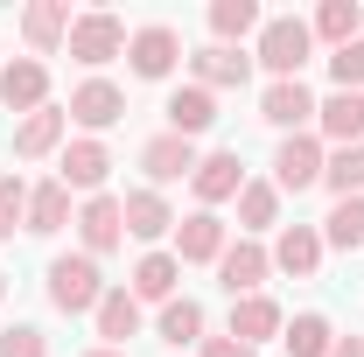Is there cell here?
<instances>
[{
  "label": "cell",
  "instance_id": "obj_1",
  "mask_svg": "<svg viewBox=\"0 0 364 357\" xmlns=\"http://www.w3.org/2000/svg\"><path fill=\"white\" fill-rule=\"evenodd\" d=\"M105 302V273L91 252H63V260H49V309L56 315H91Z\"/></svg>",
  "mask_w": 364,
  "mask_h": 357
},
{
  "label": "cell",
  "instance_id": "obj_2",
  "mask_svg": "<svg viewBox=\"0 0 364 357\" xmlns=\"http://www.w3.org/2000/svg\"><path fill=\"white\" fill-rule=\"evenodd\" d=\"M309 56H316L309 21H301V14H267V28H259V43H252V63H267L273 78H301Z\"/></svg>",
  "mask_w": 364,
  "mask_h": 357
},
{
  "label": "cell",
  "instance_id": "obj_3",
  "mask_svg": "<svg viewBox=\"0 0 364 357\" xmlns=\"http://www.w3.org/2000/svg\"><path fill=\"white\" fill-rule=\"evenodd\" d=\"M182 56H189V49H182V36L168 28V21H147V28L127 36V70L147 78V85H168V78L182 70Z\"/></svg>",
  "mask_w": 364,
  "mask_h": 357
},
{
  "label": "cell",
  "instance_id": "obj_4",
  "mask_svg": "<svg viewBox=\"0 0 364 357\" xmlns=\"http://www.w3.org/2000/svg\"><path fill=\"white\" fill-rule=\"evenodd\" d=\"M63 49H70L85 70H105L112 56H127V21H119L112 7H91V14L70 21V43H63Z\"/></svg>",
  "mask_w": 364,
  "mask_h": 357
},
{
  "label": "cell",
  "instance_id": "obj_5",
  "mask_svg": "<svg viewBox=\"0 0 364 357\" xmlns=\"http://www.w3.org/2000/svg\"><path fill=\"white\" fill-rule=\"evenodd\" d=\"M105 176H112V147L105 140H63V154H56V182L70 189V196H105Z\"/></svg>",
  "mask_w": 364,
  "mask_h": 357
},
{
  "label": "cell",
  "instance_id": "obj_6",
  "mask_svg": "<svg viewBox=\"0 0 364 357\" xmlns=\"http://www.w3.org/2000/svg\"><path fill=\"white\" fill-rule=\"evenodd\" d=\"M322 161H329V147H322L316 134H280V147H273V189H280V196L316 189V182H322Z\"/></svg>",
  "mask_w": 364,
  "mask_h": 357
},
{
  "label": "cell",
  "instance_id": "obj_7",
  "mask_svg": "<svg viewBox=\"0 0 364 357\" xmlns=\"http://www.w3.org/2000/svg\"><path fill=\"white\" fill-rule=\"evenodd\" d=\"M225 245H231V224L218 211H189V218H176V245L168 252H176L182 267H218Z\"/></svg>",
  "mask_w": 364,
  "mask_h": 357
},
{
  "label": "cell",
  "instance_id": "obj_8",
  "mask_svg": "<svg viewBox=\"0 0 364 357\" xmlns=\"http://www.w3.org/2000/svg\"><path fill=\"white\" fill-rule=\"evenodd\" d=\"M189 85H203V91H245V85H252V49H225V43L189 49Z\"/></svg>",
  "mask_w": 364,
  "mask_h": 357
},
{
  "label": "cell",
  "instance_id": "obj_9",
  "mask_svg": "<svg viewBox=\"0 0 364 357\" xmlns=\"http://www.w3.org/2000/svg\"><path fill=\"white\" fill-rule=\"evenodd\" d=\"M63 112H70V127H85V134L98 140L105 127H119V119H127V91L112 85V78H85V85L70 91V105H63Z\"/></svg>",
  "mask_w": 364,
  "mask_h": 357
},
{
  "label": "cell",
  "instance_id": "obj_10",
  "mask_svg": "<svg viewBox=\"0 0 364 357\" xmlns=\"http://www.w3.org/2000/svg\"><path fill=\"white\" fill-rule=\"evenodd\" d=\"M259 119L280 127V134H309V127H316V91L301 85V78H273V85L259 91Z\"/></svg>",
  "mask_w": 364,
  "mask_h": 357
},
{
  "label": "cell",
  "instance_id": "obj_11",
  "mask_svg": "<svg viewBox=\"0 0 364 357\" xmlns=\"http://www.w3.org/2000/svg\"><path fill=\"white\" fill-rule=\"evenodd\" d=\"M70 224H77V238H85L91 260H105V252L127 245V211H119V196H85Z\"/></svg>",
  "mask_w": 364,
  "mask_h": 357
},
{
  "label": "cell",
  "instance_id": "obj_12",
  "mask_svg": "<svg viewBox=\"0 0 364 357\" xmlns=\"http://www.w3.org/2000/svg\"><path fill=\"white\" fill-rule=\"evenodd\" d=\"M196 161H203V154H196V140L168 134V127H161V134H154L147 147H140V169H147V189H168V182H189V176H196Z\"/></svg>",
  "mask_w": 364,
  "mask_h": 357
},
{
  "label": "cell",
  "instance_id": "obj_13",
  "mask_svg": "<svg viewBox=\"0 0 364 357\" xmlns=\"http://www.w3.org/2000/svg\"><path fill=\"white\" fill-rule=\"evenodd\" d=\"M189 189H196V211H218V203H238V189H245V161H238L231 147H218V154H203V161H196Z\"/></svg>",
  "mask_w": 364,
  "mask_h": 357
},
{
  "label": "cell",
  "instance_id": "obj_14",
  "mask_svg": "<svg viewBox=\"0 0 364 357\" xmlns=\"http://www.w3.org/2000/svg\"><path fill=\"white\" fill-rule=\"evenodd\" d=\"M267 273H273V252L259 245V238H231L225 260H218V280H225L231 302H238V294H259V287H267Z\"/></svg>",
  "mask_w": 364,
  "mask_h": 357
},
{
  "label": "cell",
  "instance_id": "obj_15",
  "mask_svg": "<svg viewBox=\"0 0 364 357\" xmlns=\"http://www.w3.org/2000/svg\"><path fill=\"white\" fill-rule=\"evenodd\" d=\"M70 0H36V7H21V43H28V56L43 63V56H56V49L70 43Z\"/></svg>",
  "mask_w": 364,
  "mask_h": 357
},
{
  "label": "cell",
  "instance_id": "obj_16",
  "mask_svg": "<svg viewBox=\"0 0 364 357\" xmlns=\"http://www.w3.org/2000/svg\"><path fill=\"white\" fill-rule=\"evenodd\" d=\"M0 105L7 112H43L49 105V63H36V56H14V63H0Z\"/></svg>",
  "mask_w": 364,
  "mask_h": 357
},
{
  "label": "cell",
  "instance_id": "obj_17",
  "mask_svg": "<svg viewBox=\"0 0 364 357\" xmlns=\"http://www.w3.org/2000/svg\"><path fill=\"white\" fill-rule=\"evenodd\" d=\"M322 224H280L273 238V273H294V280H316L322 273Z\"/></svg>",
  "mask_w": 364,
  "mask_h": 357
},
{
  "label": "cell",
  "instance_id": "obj_18",
  "mask_svg": "<svg viewBox=\"0 0 364 357\" xmlns=\"http://www.w3.org/2000/svg\"><path fill=\"white\" fill-rule=\"evenodd\" d=\"M316 140L364 147V91H329V98H316Z\"/></svg>",
  "mask_w": 364,
  "mask_h": 357
},
{
  "label": "cell",
  "instance_id": "obj_19",
  "mask_svg": "<svg viewBox=\"0 0 364 357\" xmlns=\"http://www.w3.org/2000/svg\"><path fill=\"white\" fill-rule=\"evenodd\" d=\"M91 329H98V343L105 351H127L140 336V302H134V287H105V302L91 309Z\"/></svg>",
  "mask_w": 364,
  "mask_h": 357
},
{
  "label": "cell",
  "instance_id": "obj_20",
  "mask_svg": "<svg viewBox=\"0 0 364 357\" xmlns=\"http://www.w3.org/2000/svg\"><path fill=\"white\" fill-rule=\"evenodd\" d=\"M161 119H168V134H182V140L210 134V127H218V91L176 85V91H168V105H161Z\"/></svg>",
  "mask_w": 364,
  "mask_h": 357
},
{
  "label": "cell",
  "instance_id": "obj_21",
  "mask_svg": "<svg viewBox=\"0 0 364 357\" xmlns=\"http://www.w3.org/2000/svg\"><path fill=\"white\" fill-rule=\"evenodd\" d=\"M119 211H127V238H140V245H161V238L176 231V211H168L161 189H127Z\"/></svg>",
  "mask_w": 364,
  "mask_h": 357
},
{
  "label": "cell",
  "instance_id": "obj_22",
  "mask_svg": "<svg viewBox=\"0 0 364 357\" xmlns=\"http://www.w3.org/2000/svg\"><path fill=\"white\" fill-rule=\"evenodd\" d=\"M63 134H70V112L63 105H43L14 127V154L21 161H43V154H63Z\"/></svg>",
  "mask_w": 364,
  "mask_h": 357
},
{
  "label": "cell",
  "instance_id": "obj_23",
  "mask_svg": "<svg viewBox=\"0 0 364 357\" xmlns=\"http://www.w3.org/2000/svg\"><path fill=\"white\" fill-rule=\"evenodd\" d=\"M280 329H287V315H280L273 294H238V302H231V329H225V336H238V343H252V351H259V343L280 336Z\"/></svg>",
  "mask_w": 364,
  "mask_h": 357
},
{
  "label": "cell",
  "instance_id": "obj_24",
  "mask_svg": "<svg viewBox=\"0 0 364 357\" xmlns=\"http://www.w3.org/2000/svg\"><path fill=\"white\" fill-rule=\"evenodd\" d=\"M127 287H134V302H176V287H182V260L154 245V252H140V267H134V280H127Z\"/></svg>",
  "mask_w": 364,
  "mask_h": 357
},
{
  "label": "cell",
  "instance_id": "obj_25",
  "mask_svg": "<svg viewBox=\"0 0 364 357\" xmlns=\"http://www.w3.org/2000/svg\"><path fill=\"white\" fill-rule=\"evenodd\" d=\"M154 336H161L168 351H196V343H203V302H189V294L161 302V315H154Z\"/></svg>",
  "mask_w": 364,
  "mask_h": 357
},
{
  "label": "cell",
  "instance_id": "obj_26",
  "mask_svg": "<svg viewBox=\"0 0 364 357\" xmlns=\"http://www.w3.org/2000/svg\"><path fill=\"white\" fill-rule=\"evenodd\" d=\"M259 28H267L259 0H210V36L225 49H245V36H259Z\"/></svg>",
  "mask_w": 364,
  "mask_h": 357
},
{
  "label": "cell",
  "instance_id": "obj_27",
  "mask_svg": "<svg viewBox=\"0 0 364 357\" xmlns=\"http://www.w3.org/2000/svg\"><path fill=\"white\" fill-rule=\"evenodd\" d=\"M309 36H316V43H329V49L358 43V36H364V7H358V0H322L316 21H309Z\"/></svg>",
  "mask_w": 364,
  "mask_h": 357
},
{
  "label": "cell",
  "instance_id": "obj_28",
  "mask_svg": "<svg viewBox=\"0 0 364 357\" xmlns=\"http://www.w3.org/2000/svg\"><path fill=\"white\" fill-rule=\"evenodd\" d=\"M63 224H70V189L63 182H36L28 189V231L36 238H56Z\"/></svg>",
  "mask_w": 364,
  "mask_h": 357
},
{
  "label": "cell",
  "instance_id": "obj_29",
  "mask_svg": "<svg viewBox=\"0 0 364 357\" xmlns=\"http://www.w3.org/2000/svg\"><path fill=\"white\" fill-rule=\"evenodd\" d=\"M273 224H280V189L245 176V189H238V231L259 238V231H273Z\"/></svg>",
  "mask_w": 364,
  "mask_h": 357
},
{
  "label": "cell",
  "instance_id": "obj_30",
  "mask_svg": "<svg viewBox=\"0 0 364 357\" xmlns=\"http://www.w3.org/2000/svg\"><path fill=\"white\" fill-rule=\"evenodd\" d=\"M322 245L329 252H358L364 245V196H336V211L322 218Z\"/></svg>",
  "mask_w": 364,
  "mask_h": 357
},
{
  "label": "cell",
  "instance_id": "obj_31",
  "mask_svg": "<svg viewBox=\"0 0 364 357\" xmlns=\"http://www.w3.org/2000/svg\"><path fill=\"white\" fill-rule=\"evenodd\" d=\"M280 343H287V357H329V343H336V329H329V315H294L287 329H280Z\"/></svg>",
  "mask_w": 364,
  "mask_h": 357
},
{
  "label": "cell",
  "instance_id": "obj_32",
  "mask_svg": "<svg viewBox=\"0 0 364 357\" xmlns=\"http://www.w3.org/2000/svg\"><path fill=\"white\" fill-rule=\"evenodd\" d=\"M322 189L329 196H364V147H336L322 161Z\"/></svg>",
  "mask_w": 364,
  "mask_h": 357
},
{
  "label": "cell",
  "instance_id": "obj_33",
  "mask_svg": "<svg viewBox=\"0 0 364 357\" xmlns=\"http://www.w3.org/2000/svg\"><path fill=\"white\" fill-rule=\"evenodd\" d=\"M14 231H28V182L0 176V245H7Z\"/></svg>",
  "mask_w": 364,
  "mask_h": 357
},
{
  "label": "cell",
  "instance_id": "obj_34",
  "mask_svg": "<svg viewBox=\"0 0 364 357\" xmlns=\"http://www.w3.org/2000/svg\"><path fill=\"white\" fill-rule=\"evenodd\" d=\"M329 78H336V91H364V36L329 49Z\"/></svg>",
  "mask_w": 364,
  "mask_h": 357
},
{
  "label": "cell",
  "instance_id": "obj_35",
  "mask_svg": "<svg viewBox=\"0 0 364 357\" xmlns=\"http://www.w3.org/2000/svg\"><path fill=\"white\" fill-rule=\"evenodd\" d=\"M0 357H49V336L36 322H14V329H0Z\"/></svg>",
  "mask_w": 364,
  "mask_h": 357
},
{
  "label": "cell",
  "instance_id": "obj_36",
  "mask_svg": "<svg viewBox=\"0 0 364 357\" xmlns=\"http://www.w3.org/2000/svg\"><path fill=\"white\" fill-rule=\"evenodd\" d=\"M196 357H252V343H238V336H203Z\"/></svg>",
  "mask_w": 364,
  "mask_h": 357
},
{
  "label": "cell",
  "instance_id": "obj_37",
  "mask_svg": "<svg viewBox=\"0 0 364 357\" xmlns=\"http://www.w3.org/2000/svg\"><path fill=\"white\" fill-rule=\"evenodd\" d=\"M329 357H364V336H336V343H329Z\"/></svg>",
  "mask_w": 364,
  "mask_h": 357
},
{
  "label": "cell",
  "instance_id": "obj_38",
  "mask_svg": "<svg viewBox=\"0 0 364 357\" xmlns=\"http://www.w3.org/2000/svg\"><path fill=\"white\" fill-rule=\"evenodd\" d=\"M85 357H127V351H105V343H98V351H85Z\"/></svg>",
  "mask_w": 364,
  "mask_h": 357
},
{
  "label": "cell",
  "instance_id": "obj_39",
  "mask_svg": "<svg viewBox=\"0 0 364 357\" xmlns=\"http://www.w3.org/2000/svg\"><path fill=\"white\" fill-rule=\"evenodd\" d=\"M0 294H7V273H0Z\"/></svg>",
  "mask_w": 364,
  "mask_h": 357
}]
</instances>
